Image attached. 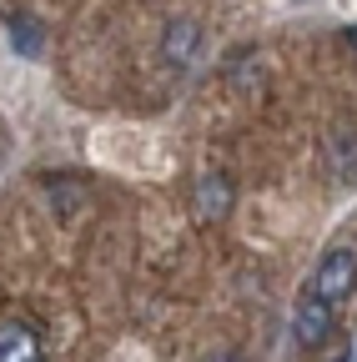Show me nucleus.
Wrapping results in <instances>:
<instances>
[{"mask_svg": "<svg viewBox=\"0 0 357 362\" xmlns=\"http://www.w3.org/2000/svg\"><path fill=\"white\" fill-rule=\"evenodd\" d=\"M312 292H317L322 302H332V307H342L357 292V247H347V242L327 247L317 272H312Z\"/></svg>", "mask_w": 357, "mask_h": 362, "instance_id": "1", "label": "nucleus"}, {"mask_svg": "<svg viewBox=\"0 0 357 362\" xmlns=\"http://www.w3.org/2000/svg\"><path fill=\"white\" fill-rule=\"evenodd\" d=\"M332 327H337V307L332 302H322L317 292H302L297 297V307H292V342L302 347V352H317L327 337H332Z\"/></svg>", "mask_w": 357, "mask_h": 362, "instance_id": "2", "label": "nucleus"}, {"mask_svg": "<svg viewBox=\"0 0 357 362\" xmlns=\"http://www.w3.org/2000/svg\"><path fill=\"white\" fill-rule=\"evenodd\" d=\"M201 21L197 16H171L166 25H161V40H156V56H161V66H171V71H192L197 61H201Z\"/></svg>", "mask_w": 357, "mask_h": 362, "instance_id": "3", "label": "nucleus"}, {"mask_svg": "<svg viewBox=\"0 0 357 362\" xmlns=\"http://www.w3.org/2000/svg\"><path fill=\"white\" fill-rule=\"evenodd\" d=\"M232 206H237V187H232L227 171L197 176V187H192V211H197V221H227Z\"/></svg>", "mask_w": 357, "mask_h": 362, "instance_id": "4", "label": "nucleus"}, {"mask_svg": "<svg viewBox=\"0 0 357 362\" xmlns=\"http://www.w3.org/2000/svg\"><path fill=\"white\" fill-rule=\"evenodd\" d=\"M227 86L237 90L242 101H257V90L267 86V56L257 51V45L232 51V61H227Z\"/></svg>", "mask_w": 357, "mask_h": 362, "instance_id": "5", "label": "nucleus"}, {"mask_svg": "<svg viewBox=\"0 0 357 362\" xmlns=\"http://www.w3.org/2000/svg\"><path fill=\"white\" fill-rule=\"evenodd\" d=\"M0 362H46V342L30 322H0Z\"/></svg>", "mask_w": 357, "mask_h": 362, "instance_id": "6", "label": "nucleus"}, {"mask_svg": "<svg viewBox=\"0 0 357 362\" xmlns=\"http://www.w3.org/2000/svg\"><path fill=\"white\" fill-rule=\"evenodd\" d=\"M11 45H16L21 56L35 61V56H40V25H35L30 16H16V21H11Z\"/></svg>", "mask_w": 357, "mask_h": 362, "instance_id": "7", "label": "nucleus"}, {"mask_svg": "<svg viewBox=\"0 0 357 362\" xmlns=\"http://www.w3.org/2000/svg\"><path fill=\"white\" fill-rule=\"evenodd\" d=\"M206 362H237V357H232V352H216V357H206Z\"/></svg>", "mask_w": 357, "mask_h": 362, "instance_id": "8", "label": "nucleus"}, {"mask_svg": "<svg viewBox=\"0 0 357 362\" xmlns=\"http://www.w3.org/2000/svg\"><path fill=\"white\" fill-rule=\"evenodd\" d=\"M347 45H352V51H357V25H347Z\"/></svg>", "mask_w": 357, "mask_h": 362, "instance_id": "9", "label": "nucleus"}]
</instances>
